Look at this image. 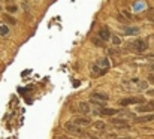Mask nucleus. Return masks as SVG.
Returning a JSON list of instances; mask_svg holds the SVG:
<instances>
[{"label": "nucleus", "mask_w": 154, "mask_h": 139, "mask_svg": "<svg viewBox=\"0 0 154 139\" xmlns=\"http://www.w3.org/2000/svg\"><path fill=\"white\" fill-rule=\"evenodd\" d=\"M64 129H66L69 133H72V135H78V136H84V135H85V132L82 130V127L73 124L72 121H70V123H66V124H64Z\"/></svg>", "instance_id": "f257e3e1"}, {"label": "nucleus", "mask_w": 154, "mask_h": 139, "mask_svg": "<svg viewBox=\"0 0 154 139\" xmlns=\"http://www.w3.org/2000/svg\"><path fill=\"white\" fill-rule=\"evenodd\" d=\"M141 103H144V97H136V96H133V97H124V99L120 100V105H121V106L141 105Z\"/></svg>", "instance_id": "f03ea898"}, {"label": "nucleus", "mask_w": 154, "mask_h": 139, "mask_svg": "<svg viewBox=\"0 0 154 139\" xmlns=\"http://www.w3.org/2000/svg\"><path fill=\"white\" fill-rule=\"evenodd\" d=\"M130 46H132L136 52H144V51L148 49V44H147V41H144V39H136V41H133Z\"/></svg>", "instance_id": "7ed1b4c3"}, {"label": "nucleus", "mask_w": 154, "mask_h": 139, "mask_svg": "<svg viewBox=\"0 0 154 139\" xmlns=\"http://www.w3.org/2000/svg\"><path fill=\"white\" fill-rule=\"evenodd\" d=\"M72 123H73V124H76V126H81V127H87V126H91V120H90V118H87V117H82V115L73 117Z\"/></svg>", "instance_id": "20e7f679"}, {"label": "nucleus", "mask_w": 154, "mask_h": 139, "mask_svg": "<svg viewBox=\"0 0 154 139\" xmlns=\"http://www.w3.org/2000/svg\"><path fill=\"white\" fill-rule=\"evenodd\" d=\"M118 112H120L118 109H114V108H105V106H100V108L96 111V114L106 115V117H112V115H115V114H118Z\"/></svg>", "instance_id": "39448f33"}, {"label": "nucleus", "mask_w": 154, "mask_h": 139, "mask_svg": "<svg viewBox=\"0 0 154 139\" xmlns=\"http://www.w3.org/2000/svg\"><path fill=\"white\" fill-rule=\"evenodd\" d=\"M133 121L136 124H144V123H151L154 121V114H148V115H142V117H135Z\"/></svg>", "instance_id": "423d86ee"}, {"label": "nucleus", "mask_w": 154, "mask_h": 139, "mask_svg": "<svg viewBox=\"0 0 154 139\" xmlns=\"http://www.w3.org/2000/svg\"><path fill=\"white\" fill-rule=\"evenodd\" d=\"M111 124L115 126V127H120V129H127L129 127V121H126L124 118H112Z\"/></svg>", "instance_id": "0eeeda50"}, {"label": "nucleus", "mask_w": 154, "mask_h": 139, "mask_svg": "<svg viewBox=\"0 0 154 139\" xmlns=\"http://www.w3.org/2000/svg\"><path fill=\"white\" fill-rule=\"evenodd\" d=\"M136 112H154V102H150V103H145V105H138L136 108Z\"/></svg>", "instance_id": "6e6552de"}, {"label": "nucleus", "mask_w": 154, "mask_h": 139, "mask_svg": "<svg viewBox=\"0 0 154 139\" xmlns=\"http://www.w3.org/2000/svg\"><path fill=\"white\" fill-rule=\"evenodd\" d=\"M91 99L93 100H99V102H106L109 97L106 93H100V91H93L91 93Z\"/></svg>", "instance_id": "1a4fd4ad"}, {"label": "nucleus", "mask_w": 154, "mask_h": 139, "mask_svg": "<svg viewBox=\"0 0 154 139\" xmlns=\"http://www.w3.org/2000/svg\"><path fill=\"white\" fill-rule=\"evenodd\" d=\"M109 38H111L109 29H108V27H102V29L99 30V39H102L103 42H105V41H109Z\"/></svg>", "instance_id": "9d476101"}, {"label": "nucleus", "mask_w": 154, "mask_h": 139, "mask_svg": "<svg viewBox=\"0 0 154 139\" xmlns=\"http://www.w3.org/2000/svg\"><path fill=\"white\" fill-rule=\"evenodd\" d=\"M96 64H97L100 69H103V70H108V69H109V61H108V58H99V60L96 61Z\"/></svg>", "instance_id": "9b49d317"}, {"label": "nucleus", "mask_w": 154, "mask_h": 139, "mask_svg": "<svg viewBox=\"0 0 154 139\" xmlns=\"http://www.w3.org/2000/svg\"><path fill=\"white\" fill-rule=\"evenodd\" d=\"M78 108H79V112H82V114H85V115L90 114V106H88L87 102H81Z\"/></svg>", "instance_id": "f8f14e48"}, {"label": "nucleus", "mask_w": 154, "mask_h": 139, "mask_svg": "<svg viewBox=\"0 0 154 139\" xmlns=\"http://www.w3.org/2000/svg\"><path fill=\"white\" fill-rule=\"evenodd\" d=\"M123 32L126 35H138L139 33V29H136V27H126Z\"/></svg>", "instance_id": "ddd939ff"}, {"label": "nucleus", "mask_w": 154, "mask_h": 139, "mask_svg": "<svg viewBox=\"0 0 154 139\" xmlns=\"http://www.w3.org/2000/svg\"><path fill=\"white\" fill-rule=\"evenodd\" d=\"M91 70H93V73L94 75H103V73H106V70H103V69H100L96 63L93 64V67H91Z\"/></svg>", "instance_id": "4468645a"}, {"label": "nucleus", "mask_w": 154, "mask_h": 139, "mask_svg": "<svg viewBox=\"0 0 154 139\" xmlns=\"http://www.w3.org/2000/svg\"><path fill=\"white\" fill-rule=\"evenodd\" d=\"M93 126H94V129H97V130H105V129H106V124H105L103 121H96Z\"/></svg>", "instance_id": "2eb2a0df"}, {"label": "nucleus", "mask_w": 154, "mask_h": 139, "mask_svg": "<svg viewBox=\"0 0 154 139\" xmlns=\"http://www.w3.org/2000/svg\"><path fill=\"white\" fill-rule=\"evenodd\" d=\"M109 39H111V42H112L114 45H120V44H121V41H120V38H118V36H115V35H114V36H111Z\"/></svg>", "instance_id": "dca6fc26"}, {"label": "nucleus", "mask_w": 154, "mask_h": 139, "mask_svg": "<svg viewBox=\"0 0 154 139\" xmlns=\"http://www.w3.org/2000/svg\"><path fill=\"white\" fill-rule=\"evenodd\" d=\"M8 33H9V27H8V26H0V35L5 36V35H8Z\"/></svg>", "instance_id": "f3484780"}, {"label": "nucleus", "mask_w": 154, "mask_h": 139, "mask_svg": "<svg viewBox=\"0 0 154 139\" xmlns=\"http://www.w3.org/2000/svg\"><path fill=\"white\" fill-rule=\"evenodd\" d=\"M5 21H6V23H9V24H15V23H17V21H15L14 18H11L9 15H5Z\"/></svg>", "instance_id": "a211bd4d"}, {"label": "nucleus", "mask_w": 154, "mask_h": 139, "mask_svg": "<svg viewBox=\"0 0 154 139\" xmlns=\"http://www.w3.org/2000/svg\"><path fill=\"white\" fill-rule=\"evenodd\" d=\"M100 39H93V42H94V45H97V46H103L105 45V42H99Z\"/></svg>", "instance_id": "6ab92c4d"}, {"label": "nucleus", "mask_w": 154, "mask_h": 139, "mask_svg": "<svg viewBox=\"0 0 154 139\" xmlns=\"http://www.w3.org/2000/svg\"><path fill=\"white\" fill-rule=\"evenodd\" d=\"M8 11L9 12H15L17 11V6H8Z\"/></svg>", "instance_id": "aec40b11"}, {"label": "nucleus", "mask_w": 154, "mask_h": 139, "mask_svg": "<svg viewBox=\"0 0 154 139\" xmlns=\"http://www.w3.org/2000/svg\"><path fill=\"white\" fill-rule=\"evenodd\" d=\"M54 139H67V136H57V138H54Z\"/></svg>", "instance_id": "412c9836"}, {"label": "nucleus", "mask_w": 154, "mask_h": 139, "mask_svg": "<svg viewBox=\"0 0 154 139\" xmlns=\"http://www.w3.org/2000/svg\"><path fill=\"white\" fill-rule=\"evenodd\" d=\"M117 139H133V138H130V136H124V138H117Z\"/></svg>", "instance_id": "4be33fe9"}, {"label": "nucleus", "mask_w": 154, "mask_h": 139, "mask_svg": "<svg viewBox=\"0 0 154 139\" xmlns=\"http://www.w3.org/2000/svg\"><path fill=\"white\" fill-rule=\"evenodd\" d=\"M150 94H154V90H151V91H150Z\"/></svg>", "instance_id": "5701e85b"}, {"label": "nucleus", "mask_w": 154, "mask_h": 139, "mask_svg": "<svg viewBox=\"0 0 154 139\" xmlns=\"http://www.w3.org/2000/svg\"><path fill=\"white\" fill-rule=\"evenodd\" d=\"M151 55H153V57H154V54H151Z\"/></svg>", "instance_id": "b1692460"}, {"label": "nucleus", "mask_w": 154, "mask_h": 139, "mask_svg": "<svg viewBox=\"0 0 154 139\" xmlns=\"http://www.w3.org/2000/svg\"><path fill=\"white\" fill-rule=\"evenodd\" d=\"M153 67H154V66H153Z\"/></svg>", "instance_id": "393cba45"}]
</instances>
